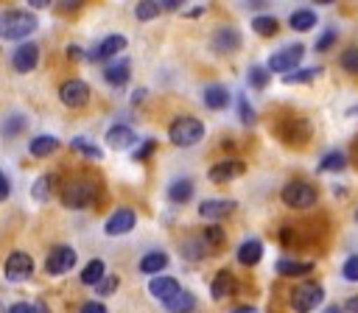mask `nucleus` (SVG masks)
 <instances>
[{"mask_svg": "<svg viewBox=\"0 0 358 313\" xmlns=\"http://www.w3.org/2000/svg\"><path fill=\"white\" fill-rule=\"evenodd\" d=\"M36 31V17L31 11H0V39H25Z\"/></svg>", "mask_w": 358, "mask_h": 313, "instance_id": "f257e3e1", "label": "nucleus"}, {"mask_svg": "<svg viewBox=\"0 0 358 313\" xmlns=\"http://www.w3.org/2000/svg\"><path fill=\"white\" fill-rule=\"evenodd\" d=\"M28 148H31V154H34V156H50V154L59 148V140H56L53 134H39V137H34V140H31V145H28Z\"/></svg>", "mask_w": 358, "mask_h": 313, "instance_id": "5701e85b", "label": "nucleus"}, {"mask_svg": "<svg viewBox=\"0 0 358 313\" xmlns=\"http://www.w3.org/2000/svg\"><path fill=\"white\" fill-rule=\"evenodd\" d=\"M25 126H28V120H25L22 115H11V117H8V120L0 126V131H3L6 137H14V134H17L20 129H25Z\"/></svg>", "mask_w": 358, "mask_h": 313, "instance_id": "4c0bfd02", "label": "nucleus"}, {"mask_svg": "<svg viewBox=\"0 0 358 313\" xmlns=\"http://www.w3.org/2000/svg\"><path fill=\"white\" fill-rule=\"evenodd\" d=\"M232 313H257V307H255V305H241V307H235Z\"/></svg>", "mask_w": 358, "mask_h": 313, "instance_id": "3c124183", "label": "nucleus"}, {"mask_svg": "<svg viewBox=\"0 0 358 313\" xmlns=\"http://www.w3.org/2000/svg\"><path fill=\"white\" fill-rule=\"evenodd\" d=\"M322 299H324V288L319 282H299L291 291V307L296 313H310Z\"/></svg>", "mask_w": 358, "mask_h": 313, "instance_id": "39448f33", "label": "nucleus"}, {"mask_svg": "<svg viewBox=\"0 0 358 313\" xmlns=\"http://www.w3.org/2000/svg\"><path fill=\"white\" fill-rule=\"evenodd\" d=\"M131 143H134V131H131L129 126H112V129L106 131V145L115 148V151H123V148H129Z\"/></svg>", "mask_w": 358, "mask_h": 313, "instance_id": "6ab92c4d", "label": "nucleus"}, {"mask_svg": "<svg viewBox=\"0 0 358 313\" xmlns=\"http://www.w3.org/2000/svg\"><path fill=\"white\" fill-rule=\"evenodd\" d=\"M148 293L154 296V299H159V302H171V299H176L179 293H182V288H179V282L173 279V277H151V282H148Z\"/></svg>", "mask_w": 358, "mask_h": 313, "instance_id": "2eb2a0df", "label": "nucleus"}, {"mask_svg": "<svg viewBox=\"0 0 358 313\" xmlns=\"http://www.w3.org/2000/svg\"><path fill=\"white\" fill-rule=\"evenodd\" d=\"M260 257H263V243L257 238H249L238 246V263L241 265H255V263H260Z\"/></svg>", "mask_w": 358, "mask_h": 313, "instance_id": "a211bd4d", "label": "nucleus"}, {"mask_svg": "<svg viewBox=\"0 0 358 313\" xmlns=\"http://www.w3.org/2000/svg\"><path fill=\"white\" fill-rule=\"evenodd\" d=\"M322 313H344V307H338V305H330V307H324Z\"/></svg>", "mask_w": 358, "mask_h": 313, "instance_id": "864d4df0", "label": "nucleus"}, {"mask_svg": "<svg viewBox=\"0 0 358 313\" xmlns=\"http://www.w3.org/2000/svg\"><path fill=\"white\" fill-rule=\"evenodd\" d=\"M201 240H204L207 246H221V240H224V232H221V226H204V232H201Z\"/></svg>", "mask_w": 358, "mask_h": 313, "instance_id": "ea45409f", "label": "nucleus"}, {"mask_svg": "<svg viewBox=\"0 0 358 313\" xmlns=\"http://www.w3.org/2000/svg\"><path fill=\"white\" fill-rule=\"evenodd\" d=\"M238 112H241V120H243L246 126H252V123H255V109L249 106V101H246V98H238Z\"/></svg>", "mask_w": 358, "mask_h": 313, "instance_id": "79ce46f5", "label": "nucleus"}, {"mask_svg": "<svg viewBox=\"0 0 358 313\" xmlns=\"http://www.w3.org/2000/svg\"><path fill=\"white\" fill-rule=\"evenodd\" d=\"M98 198V182L92 179H73L62 190V204L70 210H84Z\"/></svg>", "mask_w": 358, "mask_h": 313, "instance_id": "f03ea898", "label": "nucleus"}, {"mask_svg": "<svg viewBox=\"0 0 358 313\" xmlns=\"http://www.w3.org/2000/svg\"><path fill=\"white\" fill-rule=\"evenodd\" d=\"M252 28H255L260 36H274V34H277V20L268 17V14H263V17H255V20H252Z\"/></svg>", "mask_w": 358, "mask_h": 313, "instance_id": "f704fd0d", "label": "nucleus"}, {"mask_svg": "<svg viewBox=\"0 0 358 313\" xmlns=\"http://www.w3.org/2000/svg\"><path fill=\"white\" fill-rule=\"evenodd\" d=\"M344 313H358V296H350V299H347Z\"/></svg>", "mask_w": 358, "mask_h": 313, "instance_id": "09e8293b", "label": "nucleus"}, {"mask_svg": "<svg viewBox=\"0 0 358 313\" xmlns=\"http://www.w3.org/2000/svg\"><path fill=\"white\" fill-rule=\"evenodd\" d=\"M243 168H246V165H243L241 159L229 156V159H221V162H215V165L210 168L207 179H210V182H215V184H227V182L238 179V176L243 173Z\"/></svg>", "mask_w": 358, "mask_h": 313, "instance_id": "9d476101", "label": "nucleus"}, {"mask_svg": "<svg viewBox=\"0 0 358 313\" xmlns=\"http://www.w3.org/2000/svg\"><path fill=\"white\" fill-rule=\"evenodd\" d=\"M70 145H73L78 154H84L87 159H101V156H103V151H101L95 143L84 140V137H73V140H70Z\"/></svg>", "mask_w": 358, "mask_h": 313, "instance_id": "7c9ffc66", "label": "nucleus"}, {"mask_svg": "<svg viewBox=\"0 0 358 313\" xmlns=\"http://www.w3.org/2000/svg\"><path fill=\"white\" fill-rule=\"evenodd\" d=\"M268 78H271L268 67H263V64H255V67H249V84H252L255 89H263V87L268 84Z\"/></svg>", "mask_w": 358, "mask_h": 313, "instance_id": "c9c22d12", "label": "nucleus"}, {"mask_svg": "<svg viewBox=\"0 0 358 313\" xmlns=\"http://www.w3.org/2000/svg\"><path fill=\"white\" fill-rule=\"evenodd\" d=\"M168 137H171V143L173 145H196L201 137H204V123L199 120V117H187V115H182V117H176L171 126H168Z\"/></svg>", "mask_w": 358, "mask_h": 313, "instance_id": "7ed1b4c3", "label": "nucleus"}, {"mask_svg": "<svg viewBox=\"0 0 358 313\" xmlns=\"http://www.w3.org/2000/svg\"><path fill=\"white\" fill-rule=\"evenodd\" d=\"M131 67H129V61L123 59V61H115V64H109V67H103V81L106 84H112V87H123L126 81H129V73Z\"/></svg>", "mask_w": 358, "mask_h": 313, "instance_id": "aec40b11", "label": "nucleus"}, {"mask_svg": "<svg viewBox=\"0 0 358 313\" xmlns=\"http://www.w3.org/2000/svg\"><path fill=\"white\" fill-rule=\"evenodd\" d=\"M171 313H190L193 307H196V296L190 293V291H182L176 299H171L168 305H165Z\"/></svg>", "mask_w": 358, "mask_h": 313, "instance_id": "cd10ccee", "label": "nucleus"}, {"mask_svg": "<svg viewBox=\"0 0 358 313\" xmlns=\"http://www.w3.org/2000/svg\"><path fill=\"white\" fill-rule=\"evenodd\" d=\"M190 196H193V182L190 179H176V182L168 184V198L173 204H185Z\"/></svg>", "mask_w": 358, "mask_h": 313, "instance_id": "b1692460", "label": "nucleus"}, {"mask_svg": "<svg viewBox=\"0 0 358 313\" xmlns=\"http://www.w3.org/2000/svg\"><path fill=\"white\" fill-rule=\"evenodd\" d=\"M134 221H137L134 210L131 207H120L106 218V235H126V232L134 229Z\"/></svg>", "mask_w": 358, "mask_h": 313, "instance_id": "4468645a", "label": "nucleus"}, {"mask_svg": "<svg viewBox=\"0 0 358 313\" xmlns=\"http://www.w3.org/2000/svg\"><path fill=\"white\" fill-rule=\"evenodd\" d=\"M28 6H36V8H45V6H50V3H48V0H31Z\"/></svg>", "mask_w": 358, "mask_h": 313, "instance_id": "5fc2aeb1", "label": "nucleus"}, {"mask_svg": "<svg viewBox=\"0 0 358 313\" xmlns=\"http://www.w3.org/2000/svg\"><path fill=\"white\" fill-rule=\"evenodd\" d=\"M165 265H168V254L165 252H148L140 260V271L143 274H159Z\"/></svg>", "mask_w": 358, "mask_h": 313, "instance_id": "393cba45", "label": "nucleus"}, {"mask_svg": "<svg viewBox=\"0 0 358 313\" xmlns=\"http://www.w3.org/2000/svg\"><path fill=\"white\" fill-rule=\"evenodd\" d=\"M280 198H282V204H285V207L305 210V207H313V204H316L319 193H316V187H313V184H308V182H302V179H294V182L282 184Z\"/></svg>", "mask_w": 358, "mask_h": 313, "instance_id": "20e7f679", "label": "nucleus"}, {"mask_svg": "<svg viewBox=\"0 0 358 313\" xmlns=\"http://www.w3.org/2000/svg\"><path fill=\"white\" fill-rule=\"evenodd\" d=\"M50 184H53V176H50V173H42V176L34 182V187H31L34 198H36V201H48V198H50Z\"/></svg>", "mask_w": 358, "mask_h": 313, "instance_id": "72a5a7b5", "label": "nucleus"}, {"mask_svg": "<svg viewBox=\"0 0 358 313\" xmlns=\"http://www.w3.org/2000/svg\"><path fill=\"white\" fill-rule=\"evenodd\" d=\"M336 36H338V31H336V28H327V31L316 39V50H327V48L336 42Z\"/></svg>", "mask_w": 358, "mask_h": 313, "instance_id": "37998d69", "label": "nucleus"}, {"mask_svg": "<svg viewBox=\"0 0 358 313\" xmlns=\"http://www.w3.org/2000/svg\"><path fill=\"white\" fill-rule=\"evenodd\" d=\"M36 313H50V310H48V305H42V302H39V305H36Z\"/></svg>", "mask_w": 358, "mask_h": 313, "instance_id": "6e6d98bb", "label": "nucleus"}, {"mask_svg": "<svg viewBox=\"0 0 358 313\" xmlns=\"http://www.w3.org/2000/svg\"><path fill=\"white\" fill-rule=\"evenodd\" d=\"M159 11H165L159 0H143V3H137V6H134V17H137V20L159 17Z\"/></svg>", "mask_w": 358, "mask_h": 313, "instance_id": "c756f323", "label": "nucleus"}, {"mask_svg": "<svg viewBox=\"0 0 358 313\" xmlns=\"http://www.w3.org/2000/svg\"><path fill=\"white\" fill-rule=\"evenodd\" d=\"M313 263L310 260H280L277 263V274L282 277H299V274H310Z\"/></svg>", "mask_w": 358, "mask_h": 313, "instance_id": "4be33fe9", "label": "nucleus"}, {"mask_svg": "<svg viewBox=\"0 0 358 313\" xmlns=\"http://www.w3.org/2000/svg\"><path fill=\"white\" fill-rule=\"evenodd\" d=\"M62 11H70V8H78L81 6V0H73V3H56Z\"/></svg>", "mask_w": 358, "mask_h": 313, "instance_id": "8fccbe9b", "label": "nucleus"}, {"mask_svg": "<svg viewBox=\"0 0 358 313\" xmlns=\"http://www.w3.org/2000/svg\"><path fill=\"white\" fill-rule=\"evenodd\" d=\"M232 210H235V201H232V198H204V201L199 204V215H201V218H210V221L227 218Z\"/></svg>", "mask_w": 358, "mask_h": 313, "instance_id": "dca6fc26", "label": "nucleus"}, {"mask_svg": "<svg viewBox=\"0 0 358 313\" xmlns=\"http://www.w3.org/2000/svg\"><path fill=\"white\" fill-rule=\"evenodd\" d=\"M355 218H358V210H355Z\"/></svg>", "mask_w": 358, "mask_h": 313, "instance_id": "4d7b16f0", "label": "nucleus"}, {"mask_svg": "<svg viewBox=\"0 0 358 313\" xmlns=\"http://www.w3.org/2000/svg\"><path fill=\"white\" fill-rule=\"evenodd\" d=\"M0 310H3V305H0Z\"/></svg>", "mask_w": 358, "mask_h": 313, "instance_id": "13d9d810", "label": "nucleus"}, {"mask_svg": "<svg viewBox=\"0 0 358 313\" xmlns=\"http://www.w3.org/2000/svg\"><path fill=\"white\" fill-rule=\"evenodd\" d=\"M241 31L232 28V25H221L215 34H213V50L215 53H235L241 48Z\"/></svg>", "mask_w": 358, "mask_h": 313, "instance_id": "f8f14e48", "label": "nucleus"}, {"mask_svg": "<svg viewBox=\"0 0 358 313\" xmlns=\"http://www.w3.org/2000/svg\"><path fill=\"white\" fill-rule=\"evenodd\" d=\"M59 98H62V103H64V106L78 109V106H84V103L90 101V87H87L81 78H70V81H64V84H62Z\"/></svg>", "mask_w": 358, "mask_h": 313, "instance_id": "1a4fd4ad", "label": "nucleus"}, {"mask_svg": "<svg viewBox=\"0 0 358 313\" xmlns=\"http://www.w3.org/2000/svg\"><path fill=\"white\" fill-rule=\"evenodd\" d=\"M36 61H39V48H36L34 42H22V45L14 50V56H11V67H14L17 73H31V70L36 67Z\"/></svg>", "mask_w": 358, "mask_h": 313, "instance_id": "ddd939ff", "label": "nucleus"}, {"mask_svg": "<svg viewBox=\"0 0 358 313\" xmlns=\"http://www.w3.org/2000/svg\"><path fill=\"white\" fill-rule=\"evenodd\" d=\"M288 22H291L294 31H310V28H316V11L299 8V11H294V14L288 17Z\"/></svg>", "mask_w": 358, "mask_h": 313, "instance_id": "a878e982", "label": "nucleus"}, {"mask_svg": "<svg viewBox=\"0 0 358 313\" xmlns=\"http://www.w3.org/2000/svg\"><path fill=\"white\" fill-rule=\"evenodd\" d=\"M344 168H347V156H344L341 151H330V154H324L322 162H319V170H324V173H330V170H344Z\"/></svg>", "mask_w": 358, "mask_h": 313, "instance_id": "c85d7f7f", "label": "nucleus"}, {"mask_svg": "<svg viewBox=\"0 0 358 313\" xmlns=\"http://www.w3.org/2000/svg\"><path fill=\"white\" fill-rule=\"evenodd\" d=\"M67 56H73V59H78V56H81V48H76V45H70V48H67Z\"/></svg>", "mask_w": 358, "mask_h": 313, "instance_id": "603ef678", "label": "nucleus"}, {"mask_svg": "<svg viewBox=\"0 0 358 313\" xmlns=\"http://www.w3.org/2000/svg\"><path fill=\"white\" fill-rule=\"evenodd\" d=\"M8 190H11V187H8V179H6V176H3V170H0V201H6V198H8Z\"/></svg>", "mask_w": 358, "mask_h": 313, "instance_id": "de8ad7c7", "label": "nucleus"}, {"mask_svg": "<svg viewBox=\"0 0 358 313\" xmlns=\"http://www.w3.org/2000/svg\"><path fill=\"white\" fill-rule=\"evenodd\" d=\"M207 249H210V246L201 240V235L193 238V240H185V243H182V252H185V257H190V260H201V257L207 254Z\"/></svg>", "mask_w": 358, "mask_h": 313, "instance_id": "2f4dec72", "label": "nucleus"}, {"mask_svg": "<svg viewBox=\"0 0 358 313\" xmlns=\"http://www.w3.org/2000/svg\"><path fill=\"white\" fill-rule=\"evenodd\" d=\"M34 274V260L28 252H11L6 257V279L8 282H22Z\"/></svg>", "mask_w": 358, "mask_h": 313, "instance_id": "6e6552de", "label": "nucleus"}, {"mask_svg": "<svg viewBox=\"0 0 358 313\" xmlns=\"http://www.w3.org/2000/svg\"><path fill=\"white\" fill-rule=\"evenodd\" d=\"M204 106H210V109H224L227 103H229V92H227V87H221V84H210V87H204Z\"/></svg>", "mask_w": 358, "mask_h": 313, "instance_id": "412c9836", "label": "nucleus"}, {"mask_svg": "<svg viewBox=\"0 0 358 313\" xmlns=\"http://www.w3.org/2000/svg\"><path fill=\"white\" fill-rule=\"evenodd\" d=\"M341 274H344V279H347V282H358V254H352V257H347V260H344Z\"/></svg>", "mask_w": 358, "mask_h": 313, "instance_id": "58836bf2", "label": "nucleus"}, {"mask_svg": "<svg viewBox=\"0 0 358 313\" xmlns=\"http://www.w3.org/2000/svg\"><path fill=\"white\" fill-rule=\"evenodd\" d=\"M154 148H157V140H145V143L134 151V162H145V159L151 156V151H154Z\"/></svg>", "mask_w": 358, "mask_h": 313, "instance_id": "c03bdc74", "label": "nucleus"}, {"mask_svg": "<svg viewBox=\"0 0 358 313\" xmlns=\"http://www.w3.org/2000/svg\"><path fill=\"white\" fill-rule=\"evenodd\" d=\"M78 313H106V307H103L101 302H84Z\"/></svg>", "mask_w": 358, "mask_h": 313, "instance_id": "49530a36", "label": "nucleus"}, {"mask_svg": "<svg viewBox=\"0 0 358 313\" xmlns=\"http://www.w3.org/2000/svg\"><path fill=\"white\" fill-rule=\"evenodd\" d=\"M103 271H106V268H103V260L95 257V260H90V263L84 265V271H81V282H84V285H98V282L103 279Z\"/></svg>", "mask_w": 358, "mask_h": 313, "instance_id": "bb28decb", "label": "nucleus"}, {"mask_svg": "<svg viewBox=\"0 0 358 313\" xmlns=\"http://www.w3.org/2000/svg\"><path fill=\"white\" fill-rule=\"evenodd\" d=\"M302 56H305V48L302 45H288V48H280L277 53H271V59H268V73H291L299 61H302Z\"/></svg>", "mask_w": 358, "mask_h": 313, "instance_id": "423d86ee", "label": "nucleus"}, {"mask_svg": "<svg viewBox=\"0 0 358 313\" xmlns=\"http://www.w3.org/2000/svg\"><path fill=\"white\" fill-rule=\"evenodd\" d=\"M123 48H126V36H123V34H109V36H103L98 45H92V50H87V59H90V61H101V59L115 56V53L123 50Z\"/></svg>", "mask_w": 358, "mask_h": 313, "instance_id": "9b49d317", "label": "nucleus"}, {"mask_svg": "<svg viewBox=\"0 0 358 313\" xmlns=\"http://www.w3.org/2000/svg\"><path fill=\"white\" fill-rule=\"evenodd\" d=\"M235 288H238L235 277H232V274L224 268V271H218V274L213 277L210 293H213V299H227V296H232V293H235Z\"/></svg>", "mask_w": 358, "mask_h": 313, "instance_id": "f3484780", "label": "nucleus"}, {"mask_svg": "<svg viewBox=\"0 0 358 313\" xmlns=\"http://www.w3.org/2000/svg\"><path fill=\"white\" fill-rule=\"evenodd\" d=\"M8 313H36V305H28V302H14L8 307Z\"/></svg>", "mask_w": 358, "mask_h": 313, "instance_id": "a18cd8bd", "label": "nucleus"}, {"mask_svg": "<svg viewBox=\"0 0 358 313\" xmlns=\"http://www.w3.org/2000/svg\"><path fill=\"white\" fill-rule=\"evenodd\" d=\"M338 64H341L347 73H358V48H347V50H341Z\"/></svg>", "mask_w": 358, "mask_h": 313, "instance_id": "e433bc0d", "label": "nucleus"}, {"mask_svg": "<svg viewBox=\"0 0 358 313\" xmlns=\"http://www.w3.org/2000/svg\"><path fill=\"white\" fill-rule=\"evenodd\" d=\"M117 285H120V279H117L115 274H109V277H103V279H101V282L95 285V291H98L101 296H106V293H112V291H115Z\"/></svg>", "mask_w": 358, "mask_h": 313, "instance_id": "a19ab883", "label": "nucleus"}, {"mask_svg": "<svg viewBox=\"0 0 358 313\" xmlns=\"http://www.w3.org/2000/svg\"><path fill=\"white\" fill-rule=\"evenodd\" d=\"M76 265V249L73 246H53L45 257V271L48 274H67Z\"/></svg>", "mask_w": 358, "mask_h": 313, "instance_id": "0eeeda50", "label": "nucleus"}, {"mask_svg": "<svg viewBox=\"0 0 358 313\" xmlns=\"http://www.w3.org/2000/svg\"><path fill=\"white\" fill-rule=\"evenodd\" d=\"M319 73H322V67H305V70H294V73L282 75V81L285 84H305V81H313Z\"/></svg>", "mask_w": 358, "mask_h": 313, "instance_id": "473e14b6", "label": "nucleus"}]
</instances>
